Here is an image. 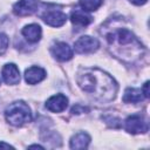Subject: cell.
Instances as JSON below:
<instances>
[{"mask_svg":"<svg viewBox=\"0 0 150 150\" xmlns=\"http://www.w3.org/2000/svg\"><path fill=\"white\" fill-rule=\"evenodd\" d=\"M110 54L125 63H135L145 54V47L136 35L122 25V19H109L101 29Z\"/></svg>","mask_w":150,"mask_h":150,"instance_id":"obj_1","label":"cell"},{"mask_svg":"<svg viewBox=\"0 0 150 150\" xmlns=\"http://www.w3.org/2000/svg\"><path fill=\"white\" fill-rule=\"evenodd\" d=\"M77 84L94 100L98 102H110L117 94L116 81L98 68H82L77 73Z\"/></svg>","mask_w":150,"mask_h":150,"instance_id":"obj_2","label":"cell"},{"mask_svg":"<svg viewBox=\"0 0 150 150\" xmlns=\"http://www.w3.org/2000/svg\"><path fill=\"white\" fill-rule=\"evenodd\" d=\"M5 117L9 124L14 127H21L25 123L30 122L32 112L27 103L23 101H16L7 107L5 110Z\"/></svg>","mask_w":150,"mask_h":150,"instance_id":"obj_3","label":"cell"},{"mask_svg":"<svg viewBox=\"0 0 150 150\" xmlns=\"http://www.w3.org/2000/svg\"><path fill=\"white\" fill-rule=\"evenodd\" d=\"M41 19L52 27H61L67 21V15L61 11L57 9L55 6H50L40 14Z\"/></svg>","mask_w":150,"mask_h":150,"instance_id":"obj_4","label":"cell"},{"mask_svg":"<svg viewBox=\"0 0 150 150\" xmlns=\"http://www.w3.org/2000/svg\"><path fill=\"white\" fill-rule=\"evenodd\" d=\"M124 128L129 134L137 135V134H144L148 131L149 125L146 120L141 114H134L127 117L124 121Z\"/></svg>","mask_w":150,"mask_h":150,"instance_id":"obj_5","label":"cell"},{"mask_svg":"<svg viewBox=\"0 0 150 150\" xmlns=\"http://www.w3.org/2000/svg\"><path fill=\"white\" fill-rule=\"evenodd\" d=\"M100 47V42L97 41V39L91 38L89 35H84L81 36L79 40H76L74 48L79 54H88V53H93L95 52L97 48Z\"/></svg>","mask_w":150,"mask_h":150,"instance_id":"obj_6","label":"cell"},{"mask_svg":"<svg viewBox=\"0 0 150 150\" xmlns=\"http://www.w3.org/2000/svg\"><path fill=\"white\" fill-rule=\"evenodd\" d=\"M39 8L38 0H19L13 6V12L18 16H26L34 14Z\"/></svg>","mask_w":150,"mask_h":150,"instance_id":"obj_7","label":"cell"},{"mask_svg":"<svg viewBox=\"0 0 150 150\" xmlns=\"http://www.w3.org/2000/svg\"><path fill=\"white\" fill-rule=\"evenodd\" d=\"M52 55L59 61H68L73 57V49L66 42H55L50 47Z\"/></svg>","mask_w":150,"mask_h":150,"instance_id":"obj_8","label":"cell"},{"mask_svg":"<svg viewBox=\"0 0 150 150\" xmlns=\"http://www.w3.org/2000/svg\"><path fill=\"white\" fill-rule=\"evenodd\" d=\"M68 105V98L63 94H56L46 102V108L52 112H61Z\"/></svg>","mask_w":150,"mask_h":150,"instance_id":"obj_9","label":"cell"},{"mask_svg":"<svg viewBox=\"0 0 150 150\" xmlns=\"http://www.w3.org/2000/svg\"><path fill=\"white\" fill-rule=\"evenodd\" d=\"M4 81L7 84H18L20 82V71L14 63H7L1 70Z\"/></svg>","mask_w":150,"mask_h":150,"instance_id":"obj_10","label":"cell"},{"mask_svg":"<svg viewBox=\"0 0 150 150\" xmlns=\"http://www.w3.org/2000/svg\"><path fill=\"white\" fill-rule=\"evenodd\" d=\"M46 77V70L41 67L33 66L25 71V80L28 84H36Z\"/></svg>","mask_w":150,"mask_h":150,"instance_id":"obj_11","label":"cell"},{"mask_svg":"<svg viewBox=\"0 0 150 150\" xmlns=\"http://www.w3.org/2000/svg\"><path fill=\"white\" fill-rule=\"evenodd\" d=\"M70 21L73 22L74 26L86 27V26H88L93 21V18H91V15L87 14L86 11H83V9H76V11L71 12V14H70Z\"/></svg>","mask_w":150,"mask_h":150,"instance_id":"obj_12","label":"cell"},{"mask_svg":"<svg viewBox=\"0 0 150 150\" xmlns=\"http://www.w3.org/2000/svg\"><path fill=\"white\" fill-rule=\"evenodd\" d=\"M22 35L29 41V42H38L41 39V27L36 23L27 25L22 28Z\"/></svg>","mask_w":150,"mask_h":150,"instance_id":"obj_13","label":"cell"},{"mask_svg":"<svg viewBox=\"0 0 150 150\" xmlns=\"http://www.w3.org/2000/svg\"><path fill=\"white\" fill-rule=\"evenodd\" d=\"M90 143V136L86 132H77L70 138L71 149H86Z\"/></svg>","mask_w":150,"mask_h":150,"instance_id":"obj_14","label":"cell"},{"mask_svg":"<svg viewBox=\"0 0 150 150\" xmlns=\"http://www.w3.org/2000/svg\"><path fill=\"white\" fill-rule=\"evenodd\" d=\"M144 98V95L141 89L136 88H128L123 95V102L125 103H138Z\"/></svg>","mask_w":150,"mask_h":150,"instance_id":"obj_15","label":"cell"},{"mask_svg":"<svg viewBox=\"0 0 150 150\" xmlns=\"http://www.w3.org/2000/svg\"><path fill=\"white\" fill-rule=\"evenodd\" d=\"M79 4L83 11L91 12V11H96L103 4V0H79Z\"/></svg>","mask_w":150,"mask_h":150,"instance_id":"obj_16","label":"cell"},{"mask_svg":"<svg viewBox=\"0 0 150 150\" xmlns=\"http://www.w3.org/2000/svg\"><path fill=\"white\" fill-rule=\"evenodd\" d=\"M8 43H9V39L6 34L0 33V55H2L7 48H8Z\"/></svg>","mask_w":150,"mask_h":150,"instance_id":"obj_17","label":"cell"},{"mask_svg":"<svg viewBox=\"0 0 150 150\" xmlns=\"http://www.w3.org/2000/svg\"><path fill=\"white\" fill-rule=\"evenodd\" d=\"M104 120H105V122H107L110 127H112V128H118V127L121 125L120 120H118V118H116V117L108 116V117H104Z\"/></svg>","mask_w":150,"mask_h":150,"instance_id":"obj_18","label":"cell"},{"mask_svg":"<svg viewBox=\"0 0 150 150\" xmlns=\"http://www.w3.org/2000/svg\"><path fill=\"white\" fill-rule=\"evenodd\" d=\"M89 109L87 107H83L81 104H76L71 108V114H81V112H84V111H88Z\"/></svg>","mask_w":150,"mask_h":150,"instance_id":"obj_19","label":"cell"},{"mask_svg":"<svg viewBox=\"0 0 150 150\" xmlns=\"http://www.w3.org/2000/svg\"><path fill=\"white\" fill-rule=\"evenodd\" d=\"M148 87H149V82L146 81L145 83H144V86H143V94H144V97L145 98H148L149 97V89H148Z\"/></svg>","mask_w":150,"mask_h":150,"instance_id":"obj_20","label":"cell"},{"mask_svg":"<svg viewBox=\"0 0 150 150\" xmlns=\"http://www.w3.org/2000/svg\"><path fill=\"white\" fill-rule=\"evenodd\" d=\"M129 1L136 6H141V5H144L146 2V0H129Z\"/></svg>","mask_w":150,"mask_h":150,"instance_id":"obj_21","label":"cell"},{"mask_svg":"<svg viewBox=\"0 0 150 150\" xmlns=\"http://www.w3.org/2000/svg\"><path fill=\"white\" fill-rule=\"evenodd\" d=\"M1 148H7V149L12 148V149H13V146H12V145H9V144H6V143H4V142H0V149H1Z\"/></svg>","mask_w":150,"mask_h":150,"instance_id":"obj_22","label":"cell"}]
</instances>
